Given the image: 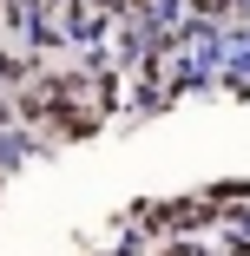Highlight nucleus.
<instances>
[{"label":"nucleus","instance_id":"1","mask_svg":"<svg viewBox=\"0 0 250 256\" xmlns=\"http://www.w3.org/2000/svg\"><path fill=\"white\" fill-rule=\"evenodd\" d=\"M204 224H217V204L211 197H184V204H165V230H204Z\"/></svg>","mask_w":250,"mask_h":256},{"label":"nucleus","instance_id":"2","mask_svg":"<svg viewBox=\"0 0 250 256\" xmlns=\"http://www.w3.org/2000/svg\"><path fill=\"white\" fill-rule=\"evenodd\" d=\"M197 20H217V14H237V0H184Z\"/></svg>","mask_w":250,"mask_h":256},{"label":"nucleus","instance_id":"3","mask_svg":"<svg viewBox=\"0 0 250 256\" xmlns=\"http://www.w3.org/2000/svg\"><path fill=\"white\" fill-rule=\"evenodd\" d=\"M0 184H7V171H0Z\"/></svg>","mask_w":250,"mask_h":256}]
</instances>
